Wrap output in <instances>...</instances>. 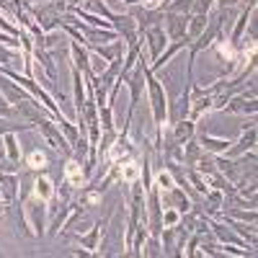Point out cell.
I'll return each instance as SVG.
<instances>
[{"label":"cell","instance_id":"9c48e42d","mask_svg":"<svg viewBox=\"0 0 258 258\" xmlns=\"http://www.w3.org/2000/svg\"><path fill=\"white\" fill-rule=\"evenodd\" d=\"M62 178L68 181L75 191H78V188H83L85 183H88V178H85V173H83V163H78L73 155H70V158H64V165H62Z\"/></svg>","mask_w":258,"mask_h":258},{"label":"cell","instance_id":"4fadbf2b","mask_svg":"<svg viewBox=\"0 0 258 258\" xmlns=\"http://www.w3.org/2000/svg\"><path fill=\"white\" fill-rule=\"evenodd\" d=\"M227 114H245V116H255L258 111V101L255 98H243L240 93H235L227 103H225V109Z\"/></svg>","mask_w":258,"mask_h":258},{"label":"cell","instance_id":"8fae6325","mask_svg":"<svg viewBox=\"0 0 258 258\" xmlns=\"http://www.w3.org/2000/svg\"><path fill=\"white\" fill-rule=\"evenodd\" d=\"M194 135H197V121H191L188 116L173 121V124H170V129H168V137L173 140V142H178V145L188 142Z\"/></svg>","mask_w":258,"mask_h":258},{"label":"cell","instance_id":"2e32d148","mask_svg":"<svg viewBox=\"0 0 258 258\" xmlns=\"http://www.w3.org/2000/svg\"><path fill=\"white\" fill-rule=\"evenodd\" d=\"M70 59H73V68L80 73H88L91 70V52L85 49V44H78V41H70Z\"/></svg>","mask_w":258,"mask_h":258},{"label":"cell","instance_id":"7c38bea8","mask_svg":"<svg viewBox=\"0 0 258 258\" xmlns=\"http://www.w3.org/2000/svg\"><path fill=\"white\" fill-rule=\"evenodd\" d=\"M18 183H21L18 173H0V199L6 207L18 202Z\"/></svg>","mask_w":258,"mask_h":258},{"label":"cell","instance_id":"7a4b0ae2","mask_svg":"<svg viewBox=\"0 0 258 258\" xmlns=\"http://www.w3.org/2000/svg\"><path fill=\"white\" fill-rule=\"evenodd\" d=\"M36 132L41 135V140H44L62 160L73 155V145L68 142V137L62 135V129L57 126V121H54L49 114H47V116H41V119L36 121Z\"/></svg>","mask_w":258,"mask_h":258},{"label":"cell","instance_id":"3957f363","mask_svg":"<svg viewBox=\"0 0 258 258\" xmlns=\"http://www.w3.org/2000/svg\"><path fill=\"white\" fill-rule=\"evenodd\" d=\"M24 212H26V220L34 230V238H44L47 235V202L34 197V194H29V197L24 199Z\"/></svg>","mask_w":258,"mask_h":258},{"label":"cell","instance_id":"52a82bcc","mask_svg":"<svg viewBox=\"0 0 258 258\" xmlns=\"http://www.w3.org/2000/svg\"><path fill=\"white\" fill-rule=\"evenodd\" d=\"M186 24H188V16L163 11V29H165V34H168V41L186 39Z\"/></svg>","mask_w":258,"mask_h":258},{"label":"cell","instance_id":"f1b7e54d","mask_svg":"<svg viewBox=\"0 0 258 258\" xmlns=\"http://www.w3.org/2000/svg\"><path fill=\"white\" fill-rule=\"evenodd\" d=\"M85 3V0H68V11H75V8H80Z\"/></svg>","mask_w":258,"mask_h":258},{"label":"cell","instance_id":"7402d4cb","mask_svg":"<svg viewBox=\"0 0 258 258\" xmlns=\"http://www.w3.org/2000/svg\"><path fill=\"white\" fill-rule=\"evenodd\" d=\"M220 214L232 217V220H240V222H255V217H258V212L248 209V207H227V209H220Z\"/></svg>","mask_w":258,"mask_h":258},{"label":"cell","instance_id":"277c9868","mask_svg":"<svg viewBox=\"0 0 258 258\" xmlns=\"http://www.w3.org/2000/svg\"><path fill=\"white\" fill-rule=\"evenodd\" d=\"M142 41H147V49H150V59H158L163 54V49L168 47V34L163 29V24H155V26H147L142 34Z\"/></svg>","mask_w":258,"mask_h":258},{"label":"cell","instance_id":"d4e9b609","mask_svg":"<svg viewBox=\"0 0 258 258\" xmlns=\"http://www.w3.org/2000/svg\"><path fill=\"white\" fill-rule=\"evenodd\" d=\"M142 255H147V258H158V255H163L160 238H153V235H147V240H145V245H142Z\"/></svg>","mask_w":258,"mask_h":258},{"label":"cell","instance_id":"d6986e66","mask_svg":"<svg viewBox=\"0 0 258 258\" xmlns=\"http://www.w3.org/2000/svg\"><path fill=\"white\" fill-rule=\"evenodd\" d=\"M204 111H212V93H202L197 98H191V109H188V119L199 121L204 116Z\"/></svg>","mask_w":258,"mask_h":258},{"label":"cell","instance_id":"8992f818","mask_svg":"<svg viewBox=\"0 0 258 258\" xmlns=\"http://www.w3.org/2000/svg\"><path fill=\"white\" fill-rule=\"evenodd\" d=\"M248 150H255V121H245L240 126V140L230 145L225 158H238V155L248 153Z\"/></svg>","mask_w":258,"mask_h":258},{"label":"cell","instance_id":"603a6c76","mask_svg":"<svg viewBox=\"0 0 258 258\" xmlns=\"http://www.w3.org/2000/svg\"><path fill=\"white\" fill-rule=\"evenodd\" d=\"M80 8L91 11V13H96V16L106 18V21H114V11H109V6H106L103 0H85V3H83Z\"/></svg>","mask_w":258,"mask_h":258},{"label":"cell","instance_id":"ffe728a7","mask_svg":"<svg viewBox=\"0 0 258 258\" xmlns=\"http://www.w3.org/2000/svg\"><path fill=\"white\" fill-rule=\"evenodd\" d=\"M202 153H204V150H202V145L197 142V137H191L188 142H183V158H181V165H183V168H194V165H197V160L202 158Z\"/></svg>","mask_w":258,"mask_h":258},{"label":"cell","instance_id":"5bb4252c","mask_svg":"<svg viewBox=\"0 0 258 258\" xmlns=\"http://www.w3.org/2000/svg\"><path fill=\"white\" fill-rule=\"evenodd\" d=\"M54 181L44 173V170H39V173H34V186H31V194L34 197H39V199H44V202H49L52 197H54Z\"/></svg>","mask_w":258,"mask_h":258},{"label":"cell","instance_id":"6da1fadb","mask_svg":"<svg viewBox=\"0 0 258 258\" xmlns=\"http://www.w3.org/2000/svg\"><path fill=\"white\" fill-rule=\"evenodd\" d=\"M145 68H147V62H145V57L140 52L132 73H129L126 80H124V85L129 88V111H126V119H124V129H132V119H135L137 106L142 101V93H145Z\"/></svg>","mask_w":258,"mask_h":258},{"label":"cell","instance_id":"9a60e30c","mask_svg":"<svg viewBox=\"0 0 258 258\" xmlns=\"http://www.w3.org/2000/svg\"><path fill=\"white\" fill-rule=\"evenodd\" d=\"M21 207H24V204H18V202L8 204V214L13 217V227H16V232L24 235V238H34V230H31V225L26 220V212L21 209Z\"/></svg>","mask_w":258,"mask_h":258},{"label":"cell","instance_id":"5b68a950","mask_svg":"<svg viewBox=\"0 0 258 258\" xmlns=\"http://www.w3.org/2000/svg\"><path fill=\"white\" fill-rule=\"evenodd\" d=\"M137 150H135V142L132 137H129V129H124V132L116 135L114 145L109 147V163H124L129 158H135Z\"/></svg>","mask_w":258,"mask_h":258},{"label":"cell","instance_id":"83f0119b","mask_svg":"<svg viewBox=\"0 0 258 258\" xmlns=\"http://www.w3.org/2000/svg\"><path fill=\"white\" fill-rule=\"evenodd\" d=\"M220 8H238V0H217Z\"/></svg>","mask_w":258,"mask_h":258},{"label":"cell","instance_id":"ba28073f","mask_svg":"<svg viewBox=\"0 0 258 258\" xmlns=\"http://www.w3.org/2000/svg\"><path fill=\"white\" fill-rule=\"evenodd\" d=\"M106 225H109V217H106V220H98V222L91 227V232H85V235L68 232V238H70V240H75V243H80L83 248H88V250L96 255V250H98V245H101V235H103Z\"/></svg>","mask_w":258,"mask_h":258},{"label":"cell","instance_id":"484cf974","mask_svg":"<svg viewBox=\"0 0 258 258\" xmlns=\"http://www.w3.org/2000/svg\"><path fill=\"white\" fill-rule=\"evenodd\" d=\"M98 124H101V129H114V109L111 106H98Z\"/></svg>","mask_w":258,"mask_h":258},{"label":"cell","instance_id":"ac0fdd59","mask_svg":"<svg viewBox=\"0 0 258 258\" xmlns=\"http://www.w3.org/2000/svg\"><path fill=\"white\" fill-rule=\"evenodd\" d=\"M0 140H3V147H6L8 160H13L16 165H24V150H21V142H18L16 132H8V135H3Z\"/></svg>","mask_w":258,"mask_h":258},{"label":"cell","instance_id":"cb8c5ba5","mask_svg":"<svg viewBox=\"0 0 258 258\" xmlns=\"http://www.w3.org/2000/svg\"><path fill=\"white\" fill-rule=\"evenodd\" d=\"M57 126L62 129V135L68 137V142H70V145H73V142H75V140L80 137V129H78V124H73V121H70L68 116H62V119L57 121Z\"/></svg>","mask_w":258,"mask_h":258},{"label":"cell","instance_id":"f546056e","mask_svg":"<svg viewBox=\"0 0 258 258\" xmlns=\"http://www.w3.org/2000/svg\"><path fill=\"white\" fill-rule=\"evenodd\" d=\"M26 6H36V3H47V0H24Z\"/></svg>","mask_w":258,"mask_h":258},{"label":"cell","instance_id":"4dcf8cb0","mask_svg":"<svg viewBox=\"0 0 258 258\" xmlns=\"http://www.w3.org/2000/svg\"><path fill=\"white\" fill-rule=\"evenodd\" d=\"M3 212H8V207L3 204V199H0V214H3Z\"/></svg>","mask_w":258,"mask_h":258},{"label":"cell","instance_id":"30bf717a","mask_svg":"<svg viewBox=\"0 0 258 258\" xmlns=\"http://www.w3.org/2000/svg\"><path fill=\"white\" fill-rule=\"evenodd\" d=\"M194 137H197V142L202 145V150H204V153H209V155H225L227 150H230V145H232V140L212 137V135H207V132H197Z\"/></svg>","mask_w":258,"mask_h":258},{"label":"cell","instance_id":"e0dca14e","mask_svg":"<svg viewBox=\"0 0 258 258\" xmlns=\"http://www.w3.org/2000/svg\"><path fill=\"white\" fill-rule=\"evenodd\" d=\"M0 68H8V70L24 68V52H21V49H13V47H6V44H0Z\"/></svg>","mask_w":258,"mask_h":258},{"label":"cell","instance_id":"4316f807","mask_svg":"<svg viewBox=\"0 0 258 258\" xmlns=\"http://www.w3.org/2000/svg\"><path fill=\"white\" fill-rule=\"evenodd\" d=\"M178 220H181V212L178 209H173V207H165L163 209V227H176Z\"/></svg>","mask_w":258,"mask_h":258},{"label":"cell","instance_id":"44dd1931","mask_svg":"<svg viewBox=\"0 0 258 258\" xmlns=\"http://www.w3.org/2000/svg\"><path fill=\"white\" fill-rule=\"evenodd\" d=\"M209 24V16H202V13H191L188 16V24H186V39L188 41H194L202 31H204V26Z\"/></svg>","mask_w":258,"mask_h":258}]
</instances>
